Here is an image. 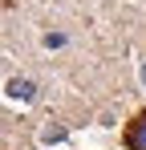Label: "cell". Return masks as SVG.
Segmentation results:
<instances>
[{"instance_id":"obj_1","label":"cell","mask_w":146,"mask_h":150,"mask_svg":"<svg viewBox=\"0 0 146 150\" xmlns=\"http://www.w3.org/2000/svg\"><path fill=\"white\" fill-rule=\"evenodd\" d=\"M126 146L130 150H146V114H134L126 122Z\"/></svg>"},{"instance_id":"obj_2","label":"cell","mask_w":146,"mask_h":150,"mask_svg":"<svg viewBox=\"0 0 146 150\" xmlns=\"http://www.w3.org/2000/svg\"><path fill=\"white\" fill-rule=\"evenodd\" d=\"M33 93H37V85H33V81H24V77H12V81H8V98H16V101H28Z\"/></svg>"},{"instance_id":"obj_3","label":"cell","mask_w":146,"mask_h":150,"mask_svg":"<svg viewBox=\"0 0 146 150\" xmlns=\"http://www.w3.org/2000/svg\"><path fill=\"white\" fill-rule=\"evenodd\" d=\"M45 45H49V49H61V45H65V37H57V33H49V37H45Z\"/></svg>"},{"instance_id":"obj_4","label":"cell","mask_w":146,"mask_h":150,"mask_svg":"<svg viewBox=\"0 0 146 150\" xmlns=\"http://www.w3.org/2000/svg\"><path fill=\"white\" fill-rule=\"evenodd\" d=\"M142 81H146V69H142Z\"/></svg>"}]
</instances>
